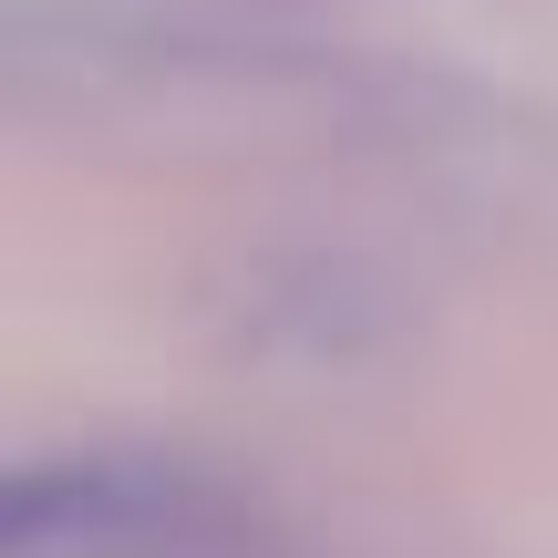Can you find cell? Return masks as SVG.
I'll return each mask as SVG.
<instances>
[{
  "label": "cell",
  "instance_id": "obj_1",
  "mask_svg": "<svg viewBox=\"0 0 558 558\" xmlns=\"http://www.w3.org/2000/svg\"><path fill=\"white\" fill-rule=\"evenodd\" d=\"M177 486L135 476V465H32L0 507V548L11 558H62V548H145L166 538Z\"/></svg>",
  "mask_w": 558,
  "mask_h": 558
}]
</instances>
